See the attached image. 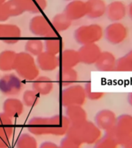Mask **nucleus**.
<instances>
[{
    "mask_svg": "<svg viewBox=\"0 0 132 148\" xmlns=\"http://www.w3.org/2000/svg\"><path fill=\"white\" fill-rule=\"evenodd\" d=\"M69 127V120L63 115H55L50 117H33L29 121L27 126L30 134L36 136H62L67 134Z\"/></svg>",
    "mask_w": 132,
    "mask_h": 148,
    "instance_id": "nucleus-1",
    "label": "nucleus"
},
{
    "mask_svg": "<svg viewBox=\"0 0 132 148\" xmlns=\"http://www.w3.org/2000/svg\"><path fill=\"white\" fill-rule=\"evenodd\" d=\"M67 136L74 139L80 144H91L96 143L100 138L101 131L97 125L86 120L78 124H70Z\"/></svg>",
    "mask_w": 132,
    "mask_h": 148,
    "instance_id": "nucleus-2",
    "label": "nucleus"
},
{
    "mask_svg": "<svg viewBox=\"0 0 132 148\" xmlns=\"http://www.w3.org/2000/svg\"><path fill=\"white\" fill-rule=\"evenodd\" d=\"M15 70L19 78L25 80H35L39 77V67L32 55L26 52L17 53Z\"/></svg>",
    "mask_w": 132,
    "mask_h": 148,
    "instance_id": "nucleus-3",
    "label": "nucleus"
},
{
    "mask_svg": "<svg viewBox=\"0 0 132 148\" xmlns=\"http://www.w3.org/2000/svg\"><path fill=\"white\" fill-rule=\"evenodd\" d=\"M103 36V28L95 23L81 25L75 30L74 34L76 42L82 46L96 43L102 39Z\"/></svg>",
    "mask_w": 132,
    "mask_h": 148,
    "instance_id": "nucleus-4",
    "label": "nucleus"
},
{
    "mask_svg": "<svg viewBox=\"0 0 132 148\" xmlns=\"http://www.w3.org/2000/svg\"><path fill=\"white\" fill-rule=\"evenodd\" d=\"M107 134L113 136L118 143L123 144L132 136V116L123 114L117 118L114 127Z\"/></svg>",
    "mask_w": 132,
    "mask_h": 148,
    "instance_id": "nucleus-5",
    "label": "nucleus"
},
{
    "mask_svg": "<svg viewBox=\"0 0 132 148\" xmlns=\"http://www.w3.org/2000/svg\"><path fill=\"white\" fill-rule=\"evenodd\" d=\"M30 30L36 36L45 38L46 39L59 36L58 32L54 29L50 22L41 14L35 16L30 20Z\"/></svg>",
    "mask_w": 132,
    "mask_h": 148,
    "instance_id": "nucleus-6",
    "label": "nucleus"
},
{
    "mask_svg": "<svg viewBox=\"0 0 132 148\" xmlns=\"http://www.w3.org/2000/svg\"><path fill=\"white\" fill-rule=\"evenodd\" d=\"M87 99L85 89L79 84L67 86L60 94V102L63 106H82Z\"/></svg>",
    "mask_w": 132,
    "mask_h": 148,
    "instance_id": "nucleus-7",
    "label": "nucleus"
},
{
    "mask_svg": "<svg viewBox=\"0 0 132 148\" xmlns=\"http://www.w3.org/2000/svg\"><path fill=\"white\" fill-rule=\"evenodd\" d=\"M22 88L23 82L16 74H6L0 78V92L5 96H16L21 92Z\"/></svg>",
    "mask_w": 132,
    "mask_h": 148,
    "instance_id": "nucleus-8",
    "label": "nucleus"
},
{
    "mask_svg": "<svg viewBox=\"0 0 132 148\" xmlns=\"http://www.w3.org/2000/svg\"><path fill=\"white\" fill-rule=\"evenodd\" d=\"M127 28L120 22L112 23L105 29L107 41L112 45L122 43L127 37Z\"/></svg>",
    "mask_w": 132,
    "mask_h": 148,
    "instance_id": "nucleus-9",
    "label": "nucleus"
},
{
    "mask_svg": "<svg viewBox=\"0 0 132 148\" xmlns=\"http://www.w3.org/2000/svg\"><path fill=\"white\" fill-rule=\"evenodd\" d=\"M80 62L84 64H95L98 60L101 49L96 43L83 45L78 50Z\"/></svg>",
    "mask_w": 132,
    "mask_h": 148,
    "instance_id": "nucleus-10",
    "label": "nucleus"
},
{
    "mask_svg": "<svg viewBox=\"0 0 132 148\" xmlns=\"http://www.w3.org/2000/svg\"><path fill=\"white\" fill-rule=\"evenodd\" d=\"M87 4L82 0L69 2L64 9L65 15L71 21L79 20L87 16Z\"/></svg>",
    "mask_w": 132,
    "mask_h": 148,
    "instance_id": "nucleus-11",
    "label": "nucleus"
},
{
    "mask_svg": "<svg viewBox=\"0 0 132 148\" xmlns=\"http://www.w3.org/2000/svg\"><path fill=\"white\" fill-rule=\"evenodd\" d=\"M21 38L20 29L13 24L0 23V39L7 44H16Z\"/></svg>",
    "mask_w": 132,
    "mask_h": 148,
    "instance_id": "nucleus-12",
    "label": "nucleus"
},
{
    "mask_svg": "<svg viewBox=\"0 0 132 148\" xmlns=\"http://www.w3.org/2000/svg\"><path fill=\"white\" fill-rule=\"evenodd\" d=\"M127 13V5L121 1L115 0L107 5V16L109 20L113 23L120 22L124 19Z\"/></svg>",
    "mask_w": 132,
    "mask_h": 148,
    "instance_id": "nucleus-13",
    "label": "nucleus"
},
{
    "mask_svg": "<svg viewBox=\"0 0 132 148\" xmlns=\"http://www.w3.org/2000/svg\"><path fill=\"white\" fill-rule=\"evenodd\" d=\"M36 64L43 71H53L60 66L59 56L43 51L36 56Z\"/></svg>",
    "mask_w": 132,
    "mask_h": 148,
    "instance_id": "nucleus-14",
    "label": "nucleus"
},
{
    "mask_svg": "<svg viewBox=\"0 0 132 148\" xmlns=\"http://www.w3.org/2000/svg\"><path fill=\"white\" fill-rule=\"evenodd\" d=\"M117 121L115 113L110 110H100L95 116L96 125L100 129L110 130L112 129Z\"/></svg>",
    "mask_w": 132,
    "mask_h": 148,
    "instance_id": "nucleus-15",
    "label": "nucleus"
},
{
    "mask_svg": "<svg viewBox=\"0 0 132 148\" xmlns=\"http://www.w3.org/2000/svg\"><path fill=\"white\" fill-rule=\"evenodd\" d=\"M23 11L30 13L39 14L47 6L46 0H14Z\"/></svg>",
    "mask_w": 132,
    "mask_h": 148,
    "instance_id": "nucleus-16",
    "label": "nucleus"
},
{
    "mask_svg": "<svg viewBox=\"0 0 132 148\" xmlns=\"http://www.w3.org/2000/svg\"><path fill=\"white\" fill-rule=\"evenodd\" d=\"M117 60L113 53L110 52H102L95 63L97 70L103 72L113 71L116 69Z\"/></svg>",
    "mask_w": 132,
    "mask_h": 148,
    "instance_id": "nucleus-17",
    "label": "nucleus"
},
{
    "mask_svg": "<svg viewBox=\"0 0 132 148\" xmlns=\"http://www.w3.org/2000/svg\"><path fill=\"white\" fill-rule=\"evenodd\" d=\"M2 110L3 113L11 118L18 117L23 113L24 104L20 99L16 98H8L3 103Z\"/></svg>",
    "mask_w": 132,
    "mask_h": 148,
    "instance_id": "nucleus-18",
    "label": "nucleus"
},
{
    "mask_svg": "<svg viewBox=\"0 0 132 148\" xmlns=\"http://www.w3.org/2000/svg\"><path fill=\"white\" fill-rule=\"evenodd\" d=\"M59 60L61 68H74L80 62L78 51L71 49L63 50L59 56Z\"/></svg>",
    "mask_w": 132,
    "mask_h": 148,
    "instance_id": "nucleus-19",
    "label": "nucleus"
},
{
    "mask_svg": "<svg viewBox=\"0 0 132 148\" xmlns=\"http://www.w3.org/2000/svg\"><path fill=\"white\" fill-rule=\"evenodd\" d=\"M87 16L95 19L99 18L106 14L107 5L104 0H87Z\"/></svg>",
    "mask_w": 132,
    "mask_h": 148,
    "instance_id": "nucleus-20",
    "label": "nucleus"
},
{
    "mask_svg": "<svg viewBox=\"0 0 132 148\" xmlns=\"http://www.w3.org/2000/svg\"><path fill=\"white\" fill-rule=\"evenodd\" d=\"M78 79L77 72L74 68H61L58 72L56 79L60 85L67 87L76 83Z\"/></svg>",
    "mask_w": 132,
    "mask_h": 148,
    "instance_id": "nucleus-21",
    "label": "nucleus"
},
{
    "mask_svg": "<svg viewBox=\"0 0 132 148\" xmlns=\"http://www.w3.org/2000/svg\"><path fill=\"white\" fill-rule=\"evenodd\" d=\"M53 89V82L47 76H39L33 81L32 90L39 95L50 94Z\"/></svg>",
    "mask_w": 132,
    "mask_h": 148,
    "instance_id": "nucleus-22",
    "label": "nucleus"
},
{
    "mask_svg": "<svg viewBox=\"0 0 132 148\" xmlns=\"http://www.w3.org/2000/svg\"><path fill=\"white\" fill-rule=\"evenodd\" d=\"M66 114L70 124H78L87 120V113L81 106H68Z\"/></svg>",
    "mask_w": 132,
    "mask_h": 148,
    "instance_id": "nucleus-23",
    "label": "nucleus"
},
{
    "mask_svg": "<svg viewBox=\"0 0 132 148\" xmlns=\"http://www.w3.org/2000/svg\"><path fill=\"white\" fill-rule=\"evenodd\" d=\"M17 53L12 50H4L0 53V70L9 72L15 69Z\"/></svg>",
    "mask_w": 132,
    "mask_h": 148,
    "instance_id": "nucleus-24",
    "label": "nucleus"
},
{
    "mask_svg": "<svg viewBox=\"0 0 132 148\" xmlns=\"http://www.w3.org/2000/svg\"><path fill=\"white\" fill-rule=\"evenodd\" d=\"M13 134L12 120L5 113H0V136L9 141Z\"/></svg>",
    "mask_w": 132,
    "mask_h": 148,
    "instance_id": "nucleus-25",
    "label": "nucleus"
},
{
    "mask_svg": "<svg viewBox=\"0 0 132 148\" xmlns=\"http://www.w3.org/2000/svg\"><path fill=\"white\" fill-rule=\"evenodd\" d=\"M51 24L57 32H64L71 26L72 21L65 15L64 12L56 14L51 21Z\"/></svg>",
    "mask_w": 132,
    "mask_h": 148,
    "instance_id": "nucleus-26",
    "label": "nucleus"
},
{
    "mask_svg": "<svg viewBox=\"0 0 132 148\" xmlns=\"http://www.w3.org/2000/svg\"><path fill=\"white\" fill-rule=\"evenodd\" d=\"M63 43L62 39L59 36L46 39L44 42V47L46 52L54 55L57 56L60 54V53L63 51Z\"/></svg>",
    "mask_w": 132,
    "mask_h": 148,
    "instance_id": "nucleus-27",
    "label": "nucleus"
},
{
    "mask_svg": "<svg viewBox=\"0 0 132 148\" xmlns=\"http://www.w3.org/2000/svg\"><path fill=\"white\" fill-rule=\"evenodd\" d=\"M44 43L42 40L38 39H29L25 45V52L30 53V55L39 56L40 53L43 52Z\"/></svg>",
    "mask_w": 132,
    "mask_h": 148,
    "instance_id": "nucleus-28",
    "label": "nucleus"
},
{
    "mask_svg": "<svg viewBox=\"0 0 132 148\" xmlns=\"http://www.w3.org/2000/svg\"><path fill=\"white\" fill-rule=\"evenodd\" d=\"M16 148H37V141L30 134H23L16 142Z\"/></svg>",
    "mask_w": 132,
    "mask_h": 148,
    "instance_id": "nucleus-29",
    "label": "nucleus"
},
{
    "mask_svg": "<svg viewBox=\"0 0 132 148\" xmlns=\"http://www.w3.org/2000/svg\"><path fill=\"white\" fill-rule=\"evenodd\" d=\"M115 70L120 72H132V50L117 60Z\"/></svg>",
    "mask_w": 132,
    "mask_h": 148,
    "instance_id": "nucleus-30",
    "label": "nucleus"
},
{
    "mask_svg": "<svg viewBox=\"0 0 132 148\" xmlns=\"http://www.w3.org/2000/svg\"><path fill=\"white\" fill-rule=\"evenodd\" d=\"M39 95L35 90H25L23 95V103L24 106L28 107H32L36 106L39 101Z\"/></svg>",
    "mask_w": 132,
    "mask_h": 148,
    "instance_id": "nucleus-31",
    "label": "nucleus"
},
{
    "mask_svg": "<svg viewBox=\"0 0 132 148\" xmlns=\"http://www.w3.org/2000/svg\"><path fill=\"white\" fill-rule=\"evenodd\" d=\"M118 144V142L114 140L113 136L109 134H107L106 136L100 138L96 142L94 148H117Z\"/></svg>",
    "mask_w": 132,
    "mask_h": 148,
    "instance_id": "nucleus-32",
    "label": "nucleus"
},
{
    "mask_svg": "<svg viewBox=\"0 0 132 148\" xmlns=\"http://www.w3.org/2000/svg\"><path fill=\"white\" fill-rule=\"evenodd\" d=\"M84 89H85L87 98H88L90 100H98L104 96V92H93L92 89H91V83L90 82H87L86 83Z\"/></svg>",
    "mask_w": 132,
    "mask_h": 148,
    "instance_id": "nucleus-33",
    "label": "nucleus"
},
{
    "mask_svg": "<svg viewBox=\"0 0 132 148\" xmlns=\"http://www.w3.org/2000/svg\"><path fill=\"white\" fill-rule=\"evenodd\" d=\"M80 144L71 137L67 136L63 139L60 143V148H80Z\"/></svg>",
    "mask_w": 132,
    "mask_h": 148,
    "instance_id": "nucleus-34",
    "label": "nucleus"
},
{
    "mask_svg": "<svg viewBox=\"0 0 132 148\" xmlns=\"http://www.w3.org/2000/svg\"><path fill=\"white\" fill-rule=\"evenodd\" d=\"M9 17H11V16L9 15V10L7 9L6 2L0 3V22H5Z\"/></svg>",
    "mask_w": 132,
    "mask_h": 148,
    "instance_id": "nucleus-35",
    "label": "nucleus"
},
{
    "mask_svg": "<svg viewBox=\"0 0 132 148\" xmlns=\"http://www.w3.org/2000/svg\"><path fill=\"white\" fill-rule=\"evenodd\" d=\"M39 148H60V147H58L56 144L50 142V141H46L40 145Z\"/></svg>",
    "mask_w": 132,
    "mask_h": 148,
    "instance_id": "nucleus-36",
    "label": "nucleus"
},
{
    "mask_svg": "<svg viewBox=\"0 0 132 148\" xmlns=\"http://www.w3.org/2000/svg\"><path fill=\"white\" fill-rule=\"evenodd\" d=\"M9 142L0 136V148H9Z\"/></svg>",
    "mask_w": 132,
    "mask_h": 148,
    "instance_id": "nucleus-37",
    "label": "nucleus"
},
{
    "mask_svg": "<svg viewBox=\"0 0 132 148\" xmlns=\"http://www.w3.org/2000/svg\"><path fill=\"white\" fill-rule=\"evenodd\" d=\"M122 145L124 146V148H132V136L125 141Z\"/></svg>",
    "mask_w": 132,
    "mask_h": 148,
    "instance_id": "nucleus-38",
    "label": "nucleus"
},
{
    "mask_svg": "<svg viewBox=\"0 0 132 148\" xmlns=\"http://www.w3.org/2000/svg\"><path fill=\"white\" fill-rule=\"evenodd\" d=\"M127 12L129 14L130 17L132 19V2H131V4L129 5V6H128V9H127Z\"/></svg>",
    "mask_w": 132,
    "mask_h": 148,
    "instance_id": "nucleus-39",
    "label": "nucleus"
},
{
    "mask_svg": "<svg viewBox=\"0 0 132 148\" xmlns=\"http://www.w3.org/2000/svg\"><path fill=\"white\" fill-rule=\"evenodd\" d=\"M127 100H128V103L131 106H132V92L129 93L128 97H127Z\"/></svg>",
    "mask_w": 132,
    "mask_h": 148,
    "instance_id": "nucleus-40",
    "label": "nucleus"
},
{
    "mask_svg": "<svg viewBox=\"0 0 132 148\" xmlns=\"http://www.w3.org/2000/svg\"><path fill=\"white\" fill-rule=\"evenodd\" d=\"M6 2V0H0V3H4Z\"/></svg>",
    "mask_w": 132,
    "mask_h": 148,
    "instance_id": "nucleus-41",
    "label": "nucleus"
},
{
    "mask_svg": "<svg viewBox=\"0 0 132 148\" xmlns=\"http://www.w3.org/2000/svg\"><path fill=\"white\" fill-rule=\"evenodd\" d=\"M65 1H69V2H71V1H74V0H65Z\"/></svg>",
    "mask_w": 132,
    "mask_h": 148,
    "instance_id": "nucleus-42",
    "label": "nucleus"
}]
</instances>
